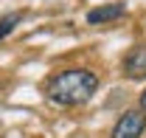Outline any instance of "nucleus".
<instances>
[{"instance_id": "nucleus-1", "label": "nucleus", "mask_w": 146, "mask_h": 138, "mask_svg": "<svg viewBox=\"0 0 146 138\" xmlns=\"http://www.w3.org/2000/svg\"><path fill=\"white\" fill-rule=\"evenodd\" d=\"M96 87H98V79L93 76L90 70L70 68V70L56 73L51 79L48 99L54 104H62V107H73V104H84L87 99H93Z\"/></svg>"}, {"instance_id": "nucleus-3", "label": "nucleus", "mask_w": 146, "mask_h": 138, "mask_svg": "<svg viewBox=\"0 0 146 138\" xmlns=\"http://www.w3.org/2000/svg\"><path fill=\"white\" fill-rule=\"evenodd\" d=\"M124 73L129 79H146V45H138L124 59Z\"/></svg>"}, {"instance_id": "nucleus-4", "label": "nucleus", "mask_w": 146, "mask_h": 138, "mask_svg": "<svg viewBox=\"0 0 146 138\" xmlns=\"http://www.w3.org/2000/svg\"><path fill=\"white\" fill-rule=\"evenodd\" d=\"M124 17V3H107V6H98L87 14V23L90 25H98V23H110V20Z\"/></svg>"}, {"instance_id": "nucleus-6", "label": "nucleus", "mask_w": 146, "mask_h": 138, "mask_svg": "<svg viewBox=\"0 0 146 138\" xmlns=\"http://www.w3.org/2000/svg\"><path fill=\"white\" fill-rule=\"evenodd\" d=\"M141 110H143V113H146V90H143V93H141Z\"/></svg>"}, {"instance_id": "nucleus-5", "label": "nucleus", "mask_w": 146, "mask_h": 138, "mask_svg": "<svg viewBox=\"0 0 146 138\" xmlns=\"http://www.w3.org/2000/svg\"><path fill=\"white\" fill-rule=\"evenodd\" d=\"M20 20H23V14H20V11H14V14H6V17L0 20V40H3L6 34H11V31H14V25H17Z\"/></svg>"}, {"instance_id": "nucleus-2", "label": "nucleus", "mask_w": 146, "mask_h": 138, "mask_svg": "<svg viewBox=\"0 0 146 138\" xmlns=\"http://www.w3.org/2000/svg\"><path fill=\"white\" fill-rule=\"evenodd\" d=\"M143 130H146V116L138 113V110H129V113H124L121 119L115 121L110 138H141Z\"/></svg>"}]
</instances>
